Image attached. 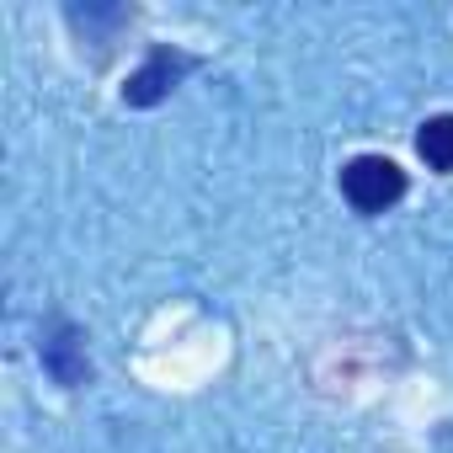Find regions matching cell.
I'll return each mask as SVG.
<instances>
[{"label": "cell", "mask_w": 453, "mask_h": 453, "mask_svg": "<svg viewBox=\"0 0 453 453\" xmlns=\"http://www.w3.org/2000/svg\"><path fill=\"white\" fill-rule=\"evenodd\" d=\"M192 70H197V54H187V49H176V43H155V49L144 54V65L128 75L123 102H128V107H155V102H165V96L181 86V75H192Z\"/></svg>", "instance_id": "cell-2"}, {"label": "cell", "mask_w": 453, "mask_h": 453, "mask_svg": "<svg viewBox=\"0 0 453 453\" xmlns=\"http://www.w3.org/2000/svg\"><path fill=\"white\" fill-rule=\"evenodd\" d=\"M416 155L432 165V171H453V112H432L421 128H416Z\"/></svg>", "instance_id": "cell-4"}, {"label": "cell", "mask_w": 453, "mask_h": 453, "mask_svg": "<svg viewBox=\"0 0 453 453\" xmlns=\"http://www.w3.org/2000/svg\"><path fill=\"white\" fill-rule=\"evenodd\" d=\"M405 171L389 160V155H352L342 165V197L357 208V213H384L405 197Z\"/></svg>", "instance_id": "cell-1"}, {"label": "cell", "mask_w": 453, "mask_h": 453, "mask_svg": "<svg viewBox=\"0 0 453 453\" xmlns=\"http://www.w3.org/2000/svg\"><path fill=\"white\" fill-rule=\"evenodd\" d=\"M43 368L65 384V389H75V384H86V373H91V357H86V336H81V326H70V320H54L49 331H43Z\"/></svg>", "instance_id": "cell-3"}]
</instances>
